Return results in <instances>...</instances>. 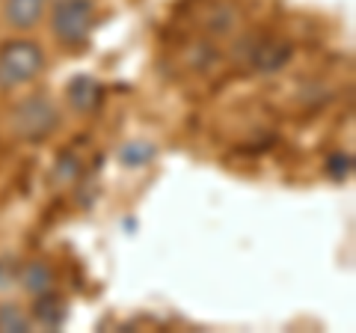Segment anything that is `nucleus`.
I'll use <instances>...</instances> for the list:
<instances>
[{"instance_id": "6", "label": "nucleus", "mask_w": 356, "mask_h": 333, "mask_svg": "<svg viewBox=\"0 0 356 333\" xmlns=\"http://www.w3.org/2000/svg\"><path fill=\"white\" fill-rule=\"evenodd\" d=\"M18 286L24 288L30 297H36L42 292H51L57 286V277H54V268L42 259H30L24 265H18Z\"/></svg>"}, {"instance_id": "4", "label": "nucleus", "mask_w": 356, "mask_h": 333, "mask_svg": "<svg viewBox=\"0 0 356 333\" xmlns=\"http://www.w3.org/2000/svg\"><path fill=\"white\" fill-rule=\"evenodd\" d=\"M30 318L33 325H39L44 330H57L65 325V318H69V301L60 295V292H42L33 297V309H30Z\"/></svg>"}, {"instance_id": "11", "label": "nucleus", "mask_w": 356, "mask_h": 333, "mask_svg": "<svg viewBox=\"0 0 356 333\" xmlns=\"http://www.w3.org/2000/svg\"><path fill=\"white\" fill-rule=\"evenodd\" d=\"M324 170L332 182H344V179H350V173H353V155L350 152H332L327 164H324Z\"/></svg>"}, {"instance_id": "10", "label": "nucleus", "mask_w": 356, "mask_h": 333, "mask_svg": "<svg viewBox=\"0 0 356 333\" xmlns=\"http://www.w3.org/2000/svg\"><path fill=\"white\" fill-rule=\"evenodd\" d=\"M33 318L24 307H18L13 301L0 304V333H30Z\"/></svg>"}, {"instance_id": "12", "label": "nucleus", "mask_w": 356, "mask_h": 333, "mask_svg": "<svg viewBox=\"0 0 356 333\" xmlns=\"http://www.w3.org/2000/svg\"><path fill=\"white\" fill-rule=\"evenodd\" d=\"M54 176H57L60 182H74L77 176H81V161H77V155H74V152L57 155V166H54Z\"/></svg>"}, {"instance_id": "8", "label": "nucleus", "mask_w": 356, "mask_h": 333, "mask_svg": "<svg viewBox=\"0 0 356 333\" xmlns=\"http://www.w3.org/2000/svg\"><path fill=\"white\" fill-rule=\"evenodd\" d=\"M291 45L282 39H276V42H264V45H255L252 51V65H255V72H261V75H270V72H280L288 65V60H291Z\"/></svg>"}, {"instance_id": "13", "label": "nucleus", "mask_w": 356, "mask_h": 333, "mask_svg": "<svg viewBox=\"0 0 356 333\" xmlns=\"http://www.w3.org/2000/svg\"><path fill=\"white\" fill-rule=\"evenodd\" d=\"M13 286H18V259L0 256V292H9Z\"/></svg>"}, {"instance_id": "5", "label": "nucleus", "mask_w": 356, "mask_h": 333, "mask_svg": "<svg viewBox=\"0 0 356 333\" xmlns=\"http://www.w3.org/2000/svg\"><path fill=\"white\" fill-rule=\"evenodd\" d=\"M51 0H3V21L13 30L27 33L48 13Z\"/></svg>"}, {"instance_id": "9", "label": "nucleus", "mask_w": 356, "mask_h": 333, "mask_svg": "<svg viewBox=\"0 0 356 333\" xmlns=\"http://www.w3.org/2000/svg\"><path fill=\"white\" fill-rule=\"evenodd\" d=\"M154 158H158V149H154L152 140H128L125 146L119 149V164L128 166V170H143V166H149Z\"/></svg>"}, {"instance_id": "3", "label": "nucleus", "mask_w": 356, "mask_h": 333, "mask_svg": "<svg viewBox=\"0 0 356 333\" xmlns=\"http://www.w3.org/2000/svg\"><path fill=\"white\" fill-rule=\"evenodd\" d=\"M60 125V110L48 95H27L13 110V128L21 140L39 143L51 137Z\"/></svg>"}, {"instance_id": "7", "label": "nucleus", "mask_w": 356, "mask_h": 333, "mask_svg": "<svg viewBox=\"0 0 356 333\" xmlns=\"http://www.w3.org/2000/svg\"><path fill=\"white\" fill-rule=\"evenodd\" d=\"M65 98H69L72 110L89 114V110H95L98 102H102V84L89 75H77L69 81V86H65Z\"/></svg>"}, {"instance_id": "2", "label": "nucleus", "mask_w": 356, "mask_h": 333, "mask_svg": "<svg viewBox=\"0 0 356 333\" xmlns=\"http://www.w3.org/2000/svg\"><path fill=\"white\" fill-rule=\"evenodd\" d=\"M44 69V51L33 39H13L0 48V86L13 90V86L30 84Z\"/></svg>"}, {"instance_id": "1", "label": "nucleus", "mask_w": 356, "mask_h": 333, "mask_svg": "<svg viewBox=\"0 0 356 333\" xmlns=\"http://www.w3.org/2000/svg\"><path fill=\"white\" fill-rule=\"evenodd\" d=\"M51 33L63 45L77 48L89 39L95 27V3L92 0H54L48 6Z\"/></svg>"}]
</instances>
